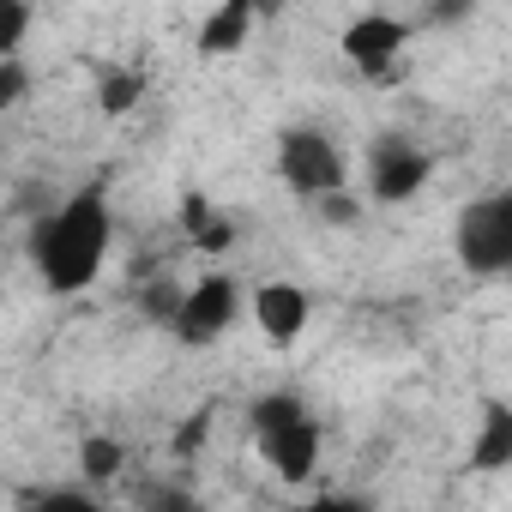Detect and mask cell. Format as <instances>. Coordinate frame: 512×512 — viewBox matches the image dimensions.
I'll list each match as a JSON object with an SVG mask.
<instances>
[{
    "label": "cell",
    "mask_w": 512,
    "mask_h": 512,
    "mask_svg": "<svg viewBox=\"0 0 512 512\" xmlns=\"http://www.w3.org/2000/svg\"><path fill=\"white\" fill-rule=\"evenodd\" d=\"M253 320H260L266 344H296L308 332V296L296 284H260L253 290Z\"/></svg>",
    "instance_id": "cell-8"
},
{
    "label": "cell",
    "mask_w": 512,
    "mask_h": 512,
    "mask_svg": "<svg viewBox=\"0 0 512 512\" xmlns=\"http://www.w3.org/2000/svg\"><path fill=\"white\" fill-rule=\"evenodd\" d=\"M272 13H284V0H253V19H272Z\"/></svg>",
    "instance_id": "cell-17"
},
{
    "label": "cell",
    "mask_w": 512,
    "mask_h": 512,
    "mask_svg": "<svg viewBox=\"0 0 512 512\" xmlns=\"http://www.w3.org/2000/svg\"><path fill=\"white\" fill-rule=\"evenodd\" d=\"M109 235H115V217H109V199L103 187H85L73 193L61 211L43 217L37 229V272L55 296H79L97 284L103 260H109Z\"/></svg>",
    "instance_id": "cell-1"
},
{
    "label": "cell",
    "mask_w": 512,
    "mask_h": 512,
    "mask_svg": "<svg viewBox=\"0 0 512 512\" xmlns=\"http://www.w3.org/2000/svg\"><path fill=\"white\" fill-rule=\"evenodd\" d=\"M476 0H434V19H464Z\"/></svg>",
    "instance_id": "cell-16"
},
{
    "label": "cell",
    "mask_w": 512,
    "mask_h": 512,
    "mask_svg": "<svg viewBox=\"0 0 512 512\" xmlns=\"http://www.w3.org/2000/svg\"><path fill=\"white\" fill-rule=\"evenodd\" d=\"M253 0H217V7L205 13V25H199V55L205 61H217V55H235L247 37H253Z\"/></svg>",
    "instance_id": "cell-9"
},
{
    "label": "cell",
    "mask_w": 512,
    "mask_h": 512,
    "mask_svg": "<svg viewBox=\"0 0 512 512\" xmlns=\"http://www.w3.org/2000/svg\"><path fill=\"white\" fill-rule=\"evenodd\" d=\"M278 175H284V187L302 193V199H320V193H332V187L350 181V175H344V151H338L320 127H290V133L278 139Z\"/></svg>",
    "instance_id": "cell-4"
},
{
    "label": "cell",
    "mask_w": 512,
    "mask_h": 512,
    "mask_svg": "<svg viewBox=\"0 0 512 512\" xmlns=\"http://www.w3.org/2000/svg\"><path fill=\"white\" fill-rule=\"evenodd\" d=\"M458 260L482 278H500L512 266V193H482L464 205L458 229H452Z\"/></svg>",
    "instance_id": "cell-3"
},
{
    "label": "cell",
    "mask_w": 512,
    "mask_h": 512,
    "mask_svg": "<svg viewBox=\"0 0 512 512\" xmlns=\"http://www.w3.org/2000/svg\"><path fill=\"white\" fill-rule=\"evenodd\" d=\"M470 464H476V470H500V464H512V410H506V404H488V416H482V440H476Z\"/></svg>",
    "instance_id": "cell-11"
},
{
    "label": "cell",
    "mask_w": 512,
    "mask_h": 512,
    "mask_svg": "<svg viewBox=\"0 0 512 512\" xmlns=\"http://www.w3.org/2000/svg\"><path fill=\"white\" fill-rule=\"evenodd\" d=\"M139 97H145V73H139V67H103V79H97V109H103L109 121L133 115Z\"/></svg>",
    "instance_id": "cell-10"
},
{
    "label": "cell",
    "mask_w": 512,
    "mask_h": 512,
    "mask_svg": "<svg viewBox=\"0 0 512 512\" xmlns=\"http://www.w3.org/2000/svg\"><path fill=\"white\" fill-rule=\"evenodd\" d=\"M404 43H410V25L392 19V13H368V19H356V25L344 31V55H350L362 73H374L380 85H386L392 61L404 55Z\"/></svg>",
    "instance_id": "cell-7"
},
{
    "label": "cell",
    "mask_w": 512,
    "mask_h": 512,
    "mask_svg": "<svg viewBox=\"0 0 512 512\" xmlns=\"http://www.w3.org/2000/svg\"><path fill=\"white\" fill-rule=\"evenodd\" d=\"M428 151H416L410 139H380L374 151H368V193L380 199V205H398V199H416L422 193V181H428Z\"/></svg>",
    "instance_id": "cell-6"
},
{
    "label": "cell",
    "mask_w": 512,
    "mask_h": 512,
    "mask_svg": "<svg viewBox=\"0 0 512 512\" xmlns=\"http://www.w3.org/2000/svg\"><path fill=\"white\" fill-rule=\"evenodd\" d=\"M25 91H31V67L19 55H0V109H13Z\"/></svg>",
    "instance_id": "cell-14"
},
{
    "label": "cell",
    "mask_w": 512,
    "mask_h": 512,
    "mask_svg": "<svg viewBox=\"0 0 512 512\" xmlns=\"http://www.w3.org/2000/svg\"><path fill=\"white\" fill-rule=\"evenodd\" d=\"M79 464H85V476H91V482H109V476L127 464V452H121V440H103V434H91V440L79 446Z\"/></svg>",
    "instance_id": "cell-12"
},
{
    "label": "cell",
    "mask_w": 512,
    "mask_h": 512,
    "mask_svg": "<svg viewBox=\"0 0 512 512\" xmlns=\"http://www.w3.org/2000/svg\"><path fill=\"white\" fill-rule=\"evenodd\" d=\"M253 434H260V452L266 464L284 476V482H308L314 464H320V422L302 410V398L290 392H272L253 404Z\"/></svg>",
    "instance_id": "cell-2"
},
{
    "label": "cell",
    "mask_w": 512,
    "mask_h": 512,
    "mask_svg": "<svg viewBox=\"0 0 512 512\" xmlns=\"http://www.w3.org/2000/svg\"><path fill=\"white\" fill-rule=\"evenodd\" d=\"M326 7H332V0H326Z\"/></svg>",
    "instance_id": "cell-18"
},
{
    "label": "cell",
    "mask_w": 512,
    "mask_h": 512,
    "mask_svg": "<svg viewBox=\"0 0 512 512\" xmlns=\"http://www.w3.org/2000/svg\"><path fill=\"white\" fill-rule=\"evenodd\" d=\"M235 308H241V290H235V278L229 272H205L193 290H181V302H175V338L181 344H217L229 326H235Z\"/></svg>",
    "instance_id": "cell-5"
},
{
    "label": "cell",
    "mask_w": 512,
    "mask_h": 512,
    "mask_svg": "<svg viewBox=\"0 0 512 512\" xmlns=\"http://www.w3.org/2000/svg\"><path fill=\"white\" fill-rule=\"evenodd\" d=\"M31 37V0H0V55H19Z\"/></svg>",
    "instance_id": "cell-13"
},
{
    "label": "cell",
    "mask_w": 512,
    "mask_h": 512,
    "mask_svg": "<svg viewBox=\"0 0 512 512\" xmlns=\"http://www.w3.org/2000/svg\"><path fill=\"white\" fill-rule=\"evenodd\" d=\"M175 302H181V290H175V284H157V290H151V296H145V308H151V314H157V320H163V326H169V320H175Z\"/></svg>",
    "instance_id": "cell-15"
}]
</instances>
